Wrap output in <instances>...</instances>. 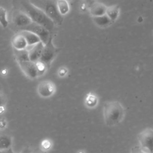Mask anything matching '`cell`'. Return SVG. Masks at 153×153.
Wrapping results in <instances>:
<instances>
[{"instance_id": "484cf974", "label": "cell", "mask_w": 153, "mask_h": 153, "mask_svg": "<svg viewBox=\"0 0 153 153\" xmlns=\"http://www.w3.org/2000/svg\"><path fill=\"white\" fill-rule=\"evenodd\" d=\"M130 153H149V152L142 149L139 146H136L131 149Z\"/></svg>"}, {"instance_id": "d6986e66", "label": "cell", "mask_w": 153, "mask_h": 153, "mask_svg": "<svg viewBox=\"0 0 153 153\" xmlns=\"http://www.w3.org/2000/svg\"><path fill=\"white\" fill-rule=\"evenodd\" d=\"M57 6L59 13L62 16L67 14L70 10L68 1L66 0H57Z\"/></svg>"}, {"instance_id": "277c9868", "label": "cell", "mask_w": 153, "mask_h": 153, "mask_svg": "<svg viewBox=\"0 0 153 153\" xmlns=\"http://www.w3.org/2000/svg\"><path fill=\"white\" fill-rule=\"evenodd\" d=\"M53 35L51 36L48 41L44 44L43 50L39 59L42 62H44L49 69L51 66V64L57 56L58 53L60 51L59 48L54 46L53 42Z\"/></svg>"}, {"instance_id": "3957f363", "label": "cell", "mask_w": 153, "mask_h": 153, "mask_svg": "<svg viewBox=\"0 0 153 153\" xmlns=\"http://www.w3.org/2000/svg\"><path fill=\"white\" fill-rule=\"evenodd\" d=\"M29 2L43 11L56 25H61L63 16L59 12L57 6V0H29Z\"/></svg>"}, {"instance_id": "4316f807", "label": "cell", "mask_w": 153, "mask_h": 153, "mask_svg": "<svg viewBox=\"0 0 153 153\" xmlns=\"http://www.w3.org/2000/svg\"><path fill=\"white\" fill-rule=\"evenodd\" d=\"M8 74H9V71L7 68L2 69L0 71V75L2 76V77H6L8 75Z\"/></svg>"}, {"instance_id": "1f68e13d", "label": "cell", "mask_w": 153, "mask_h": 153, "mask_svg": "<svg viewBox=\"0 0 153 153\" xmlns=\"http://www.w3.org/2000/svg\"><path fill=\"white\" fill-rule=\"evenodd\" d=\"M66 1H70V0H66Z\"/></svg>"}, {"instance_id": "5bb4252c", "label": "cell", "mask_w": 153, "mask_h": 153, "mask_svg": "<svg viewBox=\"0 0 153 153\" xmlns=\"http://www.w3.org/2000/svg\"><path fill=\"white\" fill-rule=\"evenodd\" d=\"M18 32H20V33H22L23 36L25 37L27 43V45H33L41 42V39H39V38L36 34L30 31L21 30Z\"/></svg>"}, {"instance_id": "9c48e42d", "label": "cell", "mask_w": 153, "mask_h": 153, "mask_svg": "<svg viewBox=\"0 0 153 153\" xmlns=\"http://www.w3.org/2000/svg\"><path fill=\"white\" fill-rule=\"evenodd\" d=\"M17 63L21 71L29 79H34L38 78L37 71L35 62L29 60L17 62Z\"/></svg>"}, {"instance_id": "7c38bea8", "label": "cell", "mask_w": 153, "mask_h": 153, "mask_svg": "<svg viewBox=\"0 0 153 153\" xmlns=\"http://www.w3.org/2000/svg\"><path fill=\"white\" fill-rule=\"evenodd\" d=\"M107 6L99 2L93 3L89 7V13L92 17L99 16L106 14Z\"/></svg>"}, {"instance_id": "44dd1931", "label": "cell", "mask_w": 153, "mask_h": 153, "mask_svg": "<svg viewBox=\"0 0 153 153\" xmlns=\"http://www.w3.org/2000/svg\"><path fill=\"white\" fill-rule=\"evenodd\" d=\"M35 66L36 68L38 77L43 76L46 73L47 70L48 69L47 66L40 60H38L35 62Z\"/></svg>"}, {"instance_id": "ba28073f", "label": "cell", "mask_w": 153, "mask_h": 153, "mask_svg": "<svg viewBox=\"0 0 153 153\" xmlns=\"http://www.w3.org/2000/svg\"><path fill=\"white\" fill-rule=\"evenodd\" d=\"M56 87L53 82L50 80H43L39 82L36 87L38 94L42 98H49L54 94Z\"/></svg>"}, {"instance_id": "8fae6325", "label": "cell", "mask_w": 153, "mask_h": 153, "mask_svg": "<svg viewBox=\"0 0 153 153\" xmlns=\"http://www.w3.org/2000/svg\"><path fill=\"white\" fill-rule=\"evenodd\" d=\"M11 44L13 48L16 50L26 49L27 47V43L22 33L17 32L12 38Z\"/></svg>"}, {"instance_id": "d4e9b609", "label": "cell", "mask_w": 153, "mask_h": 153, "mask_svg": "<svg viewBox=\"0 0 153 153\" xmlns=\"http://www.w3.org/2000/svg\"><path fill=\"white\" fill-rule=\"evenodd\" d=\"M8 123L7 120L5 117H2L0 118V131L5 130L7 128Z\"/></svg>"}, {"instance_id": "52a82bcc", "label": "cell", "mask_w": 153, "mask_h": 153, "mask_svg": "<svg viewBox=\"0 0 153 153\" xmlns=\"http://www.w3.org/2000/svg\"><path fill=\"white\" fill-rule=\"evenodd\" d=\"M21 30H27L36 34L39 38L41 41L44 44V45L48 41L51 36L53 35L45 27L34 22L19 29L17 32Z\"/></svg>"}, {"instance_id": "7a4b0ae2", "label": "cell", "mask_w": 153, "mask_h": 153, "mask_svg": "<svg viewBox=\"0 0 153 153\" xmlns=\"http://www.w3.org/2000/svg\"><path fill=\"white\" fill-rule=\"evenodd\" d=\"M103 114L106 126L112 127L120 123L125 115V110L120 102L109 101L105 103Z\"/></svg>"}, {"instance_id": "6da1fadb", "label": "cell", "mask_w": 153, "mask_h": 153, "mask_svg": "<svg viewBox=\"0 0 153 153\" xmlns=\"http://www.w3.org/2000/svg\"><path fill=\"white\" fill-rule=\"evenodd\" d=\"M13 2L14 8L23 11L32 22L42 25L53 35L56 25L43 11L32 4L29 0H14Z\"/></svg>"}, {"instance_id": "2e32d148", "label": "cell", "mask_w": 153, "mask_h": 153, "mask_svg": "<svg viewBox=\"0 0 153 153\" xmlns=\"http://www.w3.org/2000/svg\"><path fill=\"white\" fill-rule=\"evenodd\" d=\"M106 14L112 22H115L118 19L120 14L119 6L117 5H113L107 7Z\"/></svg>"}, {"instance_id": "30bf717a", "label": "cell", "mask_w": 153, "mask_h": 153, "mask_svg": "<svg viewBox=\"0 0 153 153\" xmlns=\"http://www.w3.org/2000/svg\"><path fill=\"white\" fill-rule=\"evenodd\" d=\"M44 45V44L41 41L33 45H27L26 49L29 52L30 61L35 62L39 60L43 50Z\"/></svg>"}, {"instance_id": "f546056e", "label": "cell", "mask_w": 153, "mask_h": 153, "mask_svg": "<svg viewBox=\"0 0 153 153\" xmlns=\"http://www.w3.org/2000/svg\"><path fill=\"white\" fill-rule=\"evenodd\" d=\"M31 153H45V152H44L42 151H41L39 149H38V150H36V151H32Z\"/></svg>"}, {"instance_id": "ac0fdd59", "label": "cell", "mask_w": 153, "mask_h": 153, "mask_svg": "<svg viewBox=\"0 0 153 153\" xmlns=\"http://www.w3.org/2000/svg\"><path fill=\"white\" fill-rule=\"evenodd\" d=\"M84 102L87 107L89 108H93L96 106L98 103V98L95 94L89 93L86 95Z\"/></svg>"}, {"instance_id": "ffe728a7", "label": "cell", "mask_w": 153, "mask_h": 153, "mask_svg": "<svg viewBox=\"0 0 153 153\" xmlns=\"http://www.w3.org/2000/svg\"><path fill=\"white\" fill-rule=\"evenodd\" d=\"M53 143L51 139H44L42 140L39 143V149L45 153H47L48 151H50L52 147H53Z\"/></svg>"}, {"instance_id": "f1b7e54d", "label": "cell", "mask_w": 153, "mask_h": 153, "mask_svg": "<svg viewBox=\"0 0 153 153\" xmlns=\"http://www.w3.org/2000/svg\"><path fill=\"white\" fill-rule=\"evenodd\" d=\"M32 151L29 147H25L22 150V151L20 153H31Z\"/></svg>"}, {"instance_id": "cb8c5ba5", "label": "cell", "mask_w": 153, "mask_h": 153, "mask_svg": "<svg viewBox=\"0 0 153 153\" xmlns=\"http://www.w3.org/2000/svg\"><path fill=\"white\" fill-rule=\"evenodd\" d=\"M68 73V69L65 66H62L59 68L57 70V75L60 78L65 77Z\"/></svg>"}, {"instance_id": "5b68a950", "label": "cell", "mask_w": 153, "mask_h": 153, "mask_svg": "<svg viewBox=\"0 0 153 153\" xmlns=\"http://www.w3.org/2000/svg\"><path fill=\"white\" fill-rule=\"evenodd\" d=\"M11 23L18 31L19 29L30 25L32 21L23 11L14 7L11 12Z\"/></svg>"}, {"instance_id": "7402d4cb", "label": "cell", "mask_w": 153, "mask_h": 153, "mask_svg": "<svg viewBox=\"0 0 153 153\" xmlns=\"http://www.w3.org/2000/svg\"><path fill=\"white\" fill-rule=\"evenodd\" d=\"M8 99L5 93L0 90V115L5 113L7 109Z\"/></svg>"}, {"instance_id": "9a60e30c", "label": "cell", "mask_w": 153, "mask_h": 153, "mask_svg": "<svg viewBox=\"0 0 153 153\" xmlns=\"http://www.w3.org/2000/svg\"><path fill=\"white\" fill-rule=\"evenodd\" d=\"M92 19H93V22L96 25L102 27H107L113 23L106 14L102 16H99L92 17Z\"/></svg>"}, {"instance_id": "e0dca14e", "label": "cell", "mask_w": 153, "mask_h": 153, "mask_svg": "<svg viewBox=\"0 0 153 153\" xmlns=\"http://www.w3.org/2000/svg\"><path fill=\"white\" fill-rule=\"evenodd\" d=\"M13 53L15 59L17 62L30 60L29 52L26 48L23 50H16L13 48Z\"/></svg>"}, {"instance_id": "8992f818", "label": "cell", "mask_w": 153, "mask_h": 153, "mask_svg": "<svg viewBox=\"0 0 153 153\" xmlns=\"http://www.w3.org/2000/svg\"><path fill=\"white\" fill-rule=\"evenodd\" d=\"M139 146L149 153H153V128H146L137 136Z\"/></svg>"}, {"instance_id": "603a6c76", "label": "cell", "mask_w": 153, "mask_h": 153, "mask_svg": "<svg viewBox=\"0 0 153 153\" xmlns=\"http://www.w3.org/2000/svg\"><path fill=\"white\" fill-rule=\"evenodd\" d=\"M0 24L4 28L8 25L7 11L5 9L1 7H0Z\"/></svg>"}, {"instance_id": "4fadbf2b", "label": "cell", "mask_w": 153, "mask_h": 153, "mask_svg": "<svg viewBox=\"0 0 153 153\" xmlns=\"http://www.w3.org/2000/svg\"><path fill=\"white\" fill-rule=\"evenodd\" d=\"M13 137L9 133L4 131H0V150L8 149L12 147Z\"/></svg>"}, {"instance_id": "4dcf8cb0", "label": "cell", "mask_w": 153, "mask_h": 153, "mask_svg": "<svg viewBox=\"0 0 153 153\" xmlns=\"http://www.w3.org/2000/svg\"><path fill=\"white\" fill-rule=\"evenodd\" d=\"M78 153H85L84 151H79L78 152Z\"/></svg>"}, {"instance_id": "83f0119b", "label": "cell", "mask_w": 153, "mask_h": 153, "mask_svg": "<svg viewBox=\"0 0 153 153\" xmlns=\"http://www.w3.org/2000/svg\"><path fill=\"white\" fill-rule=\"evenodd\" d=\"M0 153H16V152H14V151L12 147H10L8 149L0 150Z\"/></svg>"}]
</instances>
